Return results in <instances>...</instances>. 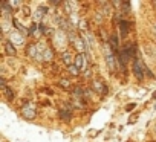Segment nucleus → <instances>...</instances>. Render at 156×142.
<instances>
[{
	"label": "nucleus",
	"instance_id": "obj_16",
	"mask_svg": "<svg viewBox=\"0 0 156 142\" xmlns=\"http://www.w3.org/2000/svg\"><path fill=\"white\" fill-rule=\"evenodd\" d=\"M110 47H113V50H118L119 41H118V37L116 35H112V38H110Z\"/></svg>",
	"mask_w": 156,
	"mask_h": 142
},
{
	"label": "nucleus",
	"instance_id": "obj_17",
	"mask_svg": "<svg viewBox=\"0 0 156 142\" xmlns=\"http://www.w3.org/2000/svg\"><path fill=\"white\" fill-rule=\"evenodd\" d=\"M67 70H69V74H70V75H73V77H76L78 74H80V69H78L75 64L69 66V67H67Z\"/></svg>",
	"mask_w": 156,
	"mask_h": 142
},
{
	"label": "nucleus",
	"instance_id": "obj_19",
	"mask_svg": "<svg viewBox=\"0 0 156 142\" xmlns=\"http://www.w3.org/2000/svg\"><path fill=\"white\" fill-rule=\"evenodd\" d=\"M5 96H6L9 101H11V99H14V92H12V90H11L8 86L5 87Z\"/></svg>",
	"mask_w": 156,
	"mask_h": 142
},
{
	"label": "nucleus",
	"instance_id": "obj_5",
	"mask_svg": "<svg viewBox=\"0 0 156 142\" xmlns=\"http://www.w3.org/2000/svg\"><path fill=\"white\" fill-rule=\"evenodd\" d=\"M58 115H60V119H61V121H64V122H69V121L72 119V110H70V109H67V107L60 109Z\"/></svg>",
	"mask_w": 156,
	"mask_h": 142
},
{
	"label": "nucleus",
	"instance_id": "obj_24",
	"mask_svg": "<svg viewBox=\"0 0 156 142\" xmlns=\"http://www.w3.org/2000/svg\"><path fill=\"white\" fill-rule=\"evenodd\" d=\"M95 20H97V22H101V20H103V16H101L100 12H98V14H95Z\"/></svg>",
	"mask_w": 156,
	"mask_h": 142
},
{
	"label": "nucleus",
	"instance_id": "obj_23",
	"mask_svg": "<svg viewBox=\"0 0 156 142\" xmlns=\"http://www.w3.org/2000/svg\"><path fill=\"white\" fill-rule=\"evenodd\" d=\"M135 107H136V104H129V106L126 107V112H132Z\"/></svg>",
	"mask_w": 156,
	"mask_h": 142
},
{
	"label": "nucleus",
	"instance_id": "obj_25",
	"mask_svg": "<svg viewBox=\"0 0 156 142\" xmlns=\"http://www.w3.org/2000/svg\"><path fill=\"white\" fill-rule=\"evenodd\" d=\"M153 99H156V92H154V93H153Z\"/></svg>",
	"mask_w": 156,
	"mask_h": 142
},
{
	"label": "nucleus",
	"instance_id": "obj_9",
	"mask_svg": "<svg viewBox=\"0 0 156 142\" xmlns=\"http://www.w3.org/2000/svg\"><path fill=\"white\" fill-rule=\"evenodd\" d=\"M48 14V9L46 8H43V6H40L35 12H34V19L37 20V22H40L41 19H43V16H46Z\"/></svg>",
	"mask_w": 156,
	"mask_h": 142
},
{
	"label": "nucleus",
	"instance_id": "obj_7",
	"mask_svg": "<svg viewBox=\"0 0 156 142\" xmlns=\"http://www.w3.org/2000/svg\"><path fill=\"white\" fill-rule=\"evenodd\" d=\"M9 35H11V43H12V44H23V43H25L23 35H20L19 32L14 31V32H11Z\"/></svg>",
	"mask_w": 156,
	"mask_h": 142
},
{
	"label": "nucleus",
	"instance_id": "obj_3",
	"mask_svg": "<svg viewBox=\"0 0 156 142\" xmlns=\"http://www.w3.org/2000/svg\"><path fill=\"white\" fill-rule=\"evenodd\" d=\"M22 113H23V116H25L26 119H34V118H35V115H37L35 106H34V104H31V102L25 104V106H23V110H22Z\"/></svg>",
	"mask_w": 156,
	"mask_h": 142
},
{
	"label": "nucleus",
	"instance_id": "obj_12",
	"mask_svg": "<svg viewBox=\"0 0 156 142\" xmlns=\"http://www.w3.org/2000/svg\"><path fill=\"white\" fill-rule=\"evenodd\" d=\"M94 89H95L98 93H103V95H106V93H107V89H106L100 81H95V83H94Z\"/></svg>",
	"mask_w": 156,
	"mask_h": 142
},
{
	"label": "nucleus",
	"instance_id": "obj_13",
	"mask_svg": "<svg viewBox=\"0 0 156 142\" xmlns=\"http://www.w3.org/2000/svg\"><path fill=\"white\" fill-rule=\"evenodd\" d=\"M75 46H76V49H78V52H80V54H83V52L86 50V46H84L83 38H76V40H75Z\"/></svg>",
	"mask_w": 156,
	"mask_h": 142
},
{
	"label": "nucleus",
	"instance_id": "obj_14",
	"mask_svg": "<svg viewBox=\"0 0 156 142\" xmlns=\"http://www.w3.org/2000/svg\"><path fill=\"white\" fill-rule=\"evenodd\" d=\"M37 52H38V49H37V44H29V46H28V54H29L31 57L37 58Z\"/></svg>",
	"mask_w": 156,
	"mask_h": 142
},
{
	"label": "nucleus",
	"instance_id": "obj_18",
	"mask_svg": "<svg viewBox=\"0 0 156 142\" xmlns=\"http://www.w3.org/2000/svg\"><path fill=\"white\" fill-rule=\"evenodd\" d=\"M110 12H112L110 3H103V14H104V16H109Z\"/></svg>",
	"mask_w": 156,
	"mask_h": 142
},
{
	"label": "nucleus",
	"instance_id": "obj_10",
	"mask_svg": "<svg viewBox=\"0 0 156 142\" xmlns=\"http://www.w3.org/2000/svg\"><path fill=\"white\" fill-rule=\"evenodd\" d=\"M5 52H6L8 55H16V54H17V49H16V44H12L11 41H8V43L5 44Z\"/></svg>",
	"mask_w": 156,
	"mask_h": 142
},
{
	"label": "nucleus",
	"instance_id": "obj_1",
	"mask_svg": "<svg viewBox=\"0 0 156 142\" xmlns=\"http://www.w3.org/2000/svg\"><path fill=\"white\" fill-rule=\"evenodd\" d=\"M135 54H136V46H135L133 43H127V44L122 47L121 55H119V58H121V64H122V69H124V66H126L130 60H135Z\"/></svg>",
	"mask_w": 156,
	"mask_h": 142
},
{
	"label": "nucleus",
	"instance_id": "obj_8",
	"mask_svg": "<svg viewBox=\"0 0 156 142\" xmlns=\"http://www.w3.org/2000/svg\"><path fill=\"white\" fill-rule=\"evenodd\" d=\"M129 29H130V26H129V22H126V20H121V22H119V31H121V35H122V37H127V34H129Z\"/></svg>",
	"mask_w": 156,
	"mask_h": 142
},
{
	"label": "nucleus",
	"instance_id": "obj_20",
	"mask_svg": "<svg viewBox=\"0 0 156 142\" xmlns=\"http://www.w3.org/2000/svg\"><path fill=\"white\" fill-rule=\"evenodd\" d=\"M60 87H63V89H70V81L69 80H60Z\"/></svg>",
	"mask_w": 156,
	"mask_h": 142
},
{
	"label": "nucleus",
	"instance_id": "obj_2",
	"mask_svg": "<svg viewBox=\"0 0 156 142\" xmlns=\"http://www.w3.org/2000/svg\"><path fill=\"white\" fill-rule=\"evenodd\" d=\"M132 70H133V75H135V78L136 80H142L144 78V72H145V69H144V66H142V63H141V60L139 58H135L133 60V67H132Z\"/></svg>",
	"mask_w": 156,
	"mask_h": 142
},
{
	"label": "nucleus",
	"instance_id": "obj_6",
	"mask_svg": "<svg viewBox=\"0 0 156 142\" xmlns=\"http://www.w3.org/2000/svg\"><path fill=\"white\" fill-rule=\"evenodd\" d=\"M84 58H86L84 54H78V55L75 57V60H73V64H75L78 69H83V67L87 64V61H84Z\"/></svg>",
	"mask_w": 156,
	"mask_h": 142
},
{
	"label": "nucleus",
	"instance_id": "obj_26",
	"mask_svg": "<svg viewBox=\"0 0 156 142\" xmlns=\"http://www.w3.org/2000/svg\"><path fill=\"white\" fill-rule=\"evenodd\" d=\"M154 31H156V23H154Z\"/></svg>",
	"mask_w": 156,
	"mask_h": 142
},
{
	"label": "nucleus",
	"instance_id": "obj_15",
	"mask_svg": "<svg viewBox=\"0 0 156 142\" xmlns=\"http://www.w3.org/2000/svg\"><path fill=\"white\" fill-rule=\"evenodd\" d=\"M52 57H54L52 49L51 47H46V50L43 52V61H49V60H52Z\"/></svg>",
	"mask_w": 156,
	"mask_h": 142
},
{
	"label": "nucleus",
	"instance_id": "obj_21",
	"mask_svg": "<svg viewBox=\"0 0 156 142\" xmlns=\"http://www.w3.org/2000/svg\"><path fill=\"white\" fill-rule=\"evenodd\" d=\"M124 9H126V12H130V3L129 2H122V5H121Z\"/></svg>",
	"mask_w": 156,
	"mask_h": 142
},
{
	"label": "nucleus",
	"instance_id": "obj_4",
	"mask_svg": "<svg viewBox=\"0 0 156 142\" xmlns=\"http://www.w3.org/2000/svg\"><path fill=\"white\" fill-rule=\"evenodd\" d=\"M104 55H106V61H107L109 67H110V69H113V67H115V57H113V54H112V50H110V46H109V44H107V46H104Z\"/></svg>",
	"mask_w": 156,
	"mask_h": 142
},
{
	"label": "nucleus",
	"instance_id": "obj_22",
	"mask_svg": "<svg viewBox=\"0 0 156 142\" xmlns=\"http://www.w3.org/2000/svg\"><path fill=\"white\" fill-rule=\"evenodd\" d=\"M80 28H81L83 31H84V29H87V22L81 19V20H80Z\"/></svg>",
	"mask_w": 156,
	"mask_h": 142
},
{
	"label": "nucleus",
	"instance_id": "obj_11",
	"mask_svg": "<svg viewBox=\"0 0 156 142\" xmlns=\"http://www.w3.org/2000/svg\"><path fill=\"white\" fill-rule=\"evenodd\" d=\"M61 60H63V63H64L67 67H69V66H72V55H70V52H63Z\"/></svg>",
	"mask_w": 156,
	"mask_h": 142
}]
</instances>
